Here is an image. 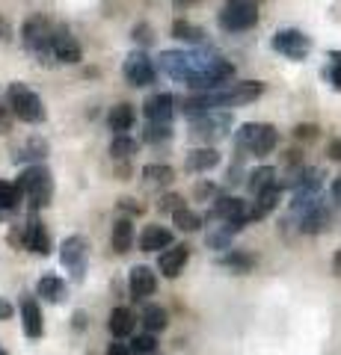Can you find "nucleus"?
<instances>
[{
	"instance_id": "obj_1",
	"label": "nucleus",
	"mask_w": 341,
	"mask_h": 355,
	"mask_svg": "<svg viewBox=\"0 0 341 355\" xmlns=\"http://www.w3.org/2000/svg\"><path fill=\"white\" fill-rule=\"evenodd\" d=\"M160 71L169 74L175 83L190 86L193 92L226 86L235 77V65L208 51H163Z\"/></svg>"
},
{
	"instance_id": "obj_2",
	"label": "nucleus",
	"mask_w": 341,
	"mask_h": 355,
	"mask_svg": "<svg viewBox=\"0 0 341 355\" xmlns=\"http://www.w3.org/2000/svg\"><path fill=\"white\" fill-rule=\"evenodd\" d=\"M264 83L258 80H240V83H226L217 89H205V92H193L181 101L184 116L193 113H208V110H228V107H244L261 98Z\"/></svg>"
},
{
	"instance_id": "obj_3",
	"label": "nucleus",
	"mask_w": 341,
	"mask_h": 355,
	"mask_svg": "<svg viewBox=\"0 0 341 355\" xmlns=\"http://www.w3.org/2000/svg\"><path fill=\"white\" fill-rule=\"evenodd\" d=\"M18 187L24 190V198L30 202L33 214L42 210V207H48L51 198H53V175H51V169L45 163L27 166V169L18 175Z\"/></svg>"
},
{
	"instance_id": "obj_4",
	"label": "nucleus",
	"mask_w": 341,
	"mask_h": 355,
	"mask_svg": "<svg viewBox=\"0 0 341 355\" xmlns=\"http://www.w3.org/2000/svg\"><path fill=\"white\" fill-rule=\"evenodd\" d=\"M53 30L57 27L42 15L27 18L24 27H21V42H24V48L36 62H53Z\"/></svg>"
},
{
	"instance_id": "obj_5",
	"label": "nucleus",
	"mask_w": 341,
	"mask_h": 355,
	"mask_svg": "<svg viewBox=\"0 0 341 355\" xmlns=\"http://www.w3.org/2000/svg\"><path fill=\"white\" fill-rule=\"evenodd\" d=\"M276 142H279V133L273 125H267V121H247V125H240L238 133H235L238 151L256 154V157L270 154L273 148H276Z\"/></svg>"
},
{
	"instance_id": "obj_6",
	"label": "nucleus",
	"mask_w": 341,
	"mask_h": 355,
	"mask_svg": "<svg viewBox=\"0 0 341 355\" xmlns=\"http://www.w3.org/2000/svg\"><path fill=\"white\" fill-rule=\"evenodd\" d=\"M6 104H9V110H13V116L27 121V125H39V121H45V116H48L42 98L33 92L27 83H9Z\"/></svg>"
},
{
	"instance_id": "obj_7",
	"label": "nucleus",
	"mask_w": 341,
	"mask_h": 355,
	"mask_svg": "<svg viewBox=\"0 0 341 355\" xmlns=\"http://www.w3.org/2000/svg\"><path fill=\"white\" fill-rule=\"evenodd\" d=\"M232 130V113L226 110H208V113H193L190 116V137L202 142H217L228 137Z\"/></svg>"
},
{
	"instance_id": "obj_8",
	"label": "nucleus",
	"mask_w": 341,
	"mask_h": 355,
	"mask_svg": "<svg viewBox=\"0 0 341 355\" xmlns=\"http://www.w3.org/2000/svg\"><path fill=\"white\" fill-rule=\"evenodd\" d=\"M217 24L226 33H247L258 24V6L256 0H228V3L219 9Z\"/></svg>"
},
{
	"instance_id": "obj_9",
	"label": "nucleus",
	"mask_w": 341,
	"mask_h": 355,
	"mask_svg": "<svg viewBox=\"0 0 341 355\" xmlns=\"http://www.w3.org/2000/svg\"><path fill=\"white\" fill-rule=\"evenodd\" d=\"M86 252H90V246H86V240L81 234L65 237L60 246V263L72 272L74 282H83V275H86Z\"/></svg>"
},
{
	"instance_id": "obj_10",
	"label": "nucleus",
	"mask_w": 341,
	"mask_h": 355,
	"mask_svg": "<svg viewBox=\"0 0 341 355\" xmlns=\"http://www.w3.org/2000/svg\"><path fill=\"white\" fill-rule=\"evenodd\" d=\"M270 44H273V51L282 53L285 60H306L309 57V51H312V39L306 36L303 30H294V27L279 30Z\"/></svg>"
},
{
	"instance_id": "obj_11",
	"label": "nucleus",
	"mask_w": 341,
	"mask_h": 355,
	"mask_svg": "<svg viewBox=\"0 0 341 355\" xmlns=\"http://www.w3.org/2000/svg\"><path fill=\"white\" fill-rule=\"evenodd\" d=\"M122 74H125V80H128L131 86H151V83L158 80L155 62H151L142 51H134V53H131V57L125 60Z\"/></svg>"
},
{
	"instance_id": "obj_12",
	"label": "nucleus",
	"mask_w": 341,
	"mask_h": 355,
	"mask_svg": "<svg viewBox=\"0 0 341 355\" xmlns=\"http://www.w3.org/2000/svg\"><path fill=\"white\" fill-rule=\"evenodd\" d=\"M297 219V225H300L303 234H321V231L329 228V222H333V214H329V205L324 202V198H317V202L309 207V210H303L300 216H294Z\"/></svg>"
},
{
	"instance_id": "obj_13",
	"label": "nucleus",
	"mask_w": 341,
	"mask_h": 355,
	"mask_svg": "<svg viewBox=\"0 0 341 355\" xmlns=\"http://www.w3.org/2000/svg\"><path fill=\"white\" fill-rule=\"evenodd\" d=\"M142 113H146L149 121L155 125H172V116H175V98L169 92H155L146 98L142 104Z\"/></svg>"
},
{
	"instance_id": "obj_14",
	"label": "nucleus",
	"mask_w": 341,
	"mask_h": 355,
	"mask_svg": "<svg viewBox=\"0 0 341 355\" xmlns=\"http://www.w3.org/2000/svg\"><path fill=\"white\" fill-rule=\"evenodd\" d=\"M187 261H190V246H187V243H178V246H169V249L160 252L158 270H160V275H167V279H178L184 272Z\"/></svg>"
},
{
	"instance_id": "obj_15",
	"label": "nucleus",
	"mask_w": 341,
	"mask_h": 355,
	"mask_svg": "<svg viewBox=\"0 0 341 355\" xmlns=\"http://www.w3.org/2000/svg\"><path fill=\"white\" fill-rule=\"evenodd\" d=\"M208 219H217V222L247 219V222H249V210H247L244 198H238V196H223V198H217L211 210H208Z\"/></svg>"
},
{
	"instance_id": "obj_16",
	"label": "nucleus",
	"mask_w": 341,
	"mask_h": 355,
	"mask_svg": "<svg viewBox=\"0 0 341 355\" xmlns=\"http://www.w3.org/2000/svg\"><path fill=\"white\" fill-rule=\"evenodd\" d=\"M53 60H57V62H69V65L83 60V51H81L78 39H74L65 27L53 30Z\"/></svg>"
},
{
	"instance_id": "obj_17",
	"label": "nucleus",
	"mask_w": 341,
	"mask_h": 355,
	"mask_svg": "<svg viewBox=\"0 0 341 355\" xmlns=\"http://www.w3.org/2000/svg\"><path fill=\"white\" fill-rule=\"evenodd\" d=\"M128 291H131V296L134 299H149V296H155V291H158V275H155V270L151 266H134L131 270V275H128Z\"/></svg>"
},
{
	"instance_id": "obj_18",
	"label": "nucleus",
	"mask_w": 341,
	"mask_h": 355,
	"mask_svg": "<svg viewBox=\"0 0 341 355\" xmlns=\"http://www.w3.org/2000/svg\"><path fill=\"white\" fill-rule=\"evenodd\" d=\"M24 249L33 254H51V234L36 216H30L24 225Z\"/></svg>"
},
{
	"instance_id": "obj_19",
	"label": "nucleus",
	"mask_w": 341,
	"mask_h": 355,
	"mask_svg": "<svg viewBox=\"0 0 341 355\" xmlns=\"http://www.w3.org/2000/svg\"><path fill=\"white\" fill-rule=\"evenodd\" d=\"M21 326H24V335L30 340H39L45 335V320H42V308L36 299H24L21 302Z\"/></svg>"
},
{
	"instance_id": "obj_20",
	"label": "nucleus",
	"mask_w": 341,
	"mask_h": 355,
	"mask_svg": "<svg viewBox=\"0 0 341 355\" xmlns=\"http://www.w3.org/2000/svg\"><path fill=\"white\" fill-rule=\"evenodd\" d=\"M217 263L223 266V270H228V272H238V275H247V272H252L256 270V254H249V252H240V249H228V252H223L217 258Z\"/></svg>"
},
{
	"instance_id": "obj_21",
	"label": "nucleus",
	"mask_w": 341,
	"mask_h": 355,
	"mask_svg": "<svg viewBox=\"0 0 341 355\" xmlns=\"http://www.w3.org/2000/svg\"><path fill=\"white\" fill-rule=\"evenodd\" d=\"M172 246V231L163 225H146L140 234V249L142 252H160Z\"/></svg>"
},
{
	"instance_id": "obj_22",
	"label": "nucleus",
	"mask_w": 341,
	"mask_h": 355,
	"mask_svg": "<svg viewBox=\"0 0 341 355\" xmlns=\"http://www.w3.org/2000/svg\"><path fill=\"white\" fill-rule=\"evenodd\" d=\"M279 198H282V184L270 187V190H264L261 196H256V205L249 207V222H258L267 214H273V210L279 207Z\"/></svg>"
},
{
	"instance_id": "obj_23",
	"label": "nucleus",
	"mask_w": 341,
	"mask_h": 355,
	"mask_svg": "<svg viewBox=\"0 0 341 355\" xmlns=\"http://www.w3.org/2000/svg\"><path fill=\"white\" fill-rule=\"evenodd\" d=\"M184 166H187V172H211L214 166H219V151L211 148V146L196 148V151L187 154Z\"/></svg>"
},
{
	"instance_id": "obj_24",
	"label": "nucleus",
	"mask_w": 341,
	"mask_h": 355,
	"mask_svg": "<svg viewBox=\"0 0 341 355\" xmlns=\"http://www.w3.org/2000/svg\"><path fill=\"white\" fill-rule=\"evenodd\" d=\"M134 121H137V113H134L131 104H116L107 113V128L113 133H128L131 128H134Z\"/></svg>"
},
{
	"instance_id": "obj_25",
	"label": "nucleus",
	"mask_w": 341,
	"mask_h": 355,
	"mask_svg": "<svg viewBox=\"0 0 341 355\" xmlns=\"http://www.w3.org/2000/svg\"><path fill=\"white\" fill-rule=\"evenodd\" d=\"M107 329L113 338H128L131 331H134V314H131V308L119 305L110 311V320H107Z\"/></svg>"
},
{
	"instance_id": "obj_26",
	"label": "nucleus",
	"mask_w": 341,
	"mask_h": 355,
	"mask_svg": "<svg viewBox=\"0 0 341 355\" xmlns=\"http://www.w3.org/2000/svg\"><path fill=\"white\" fill-rule=\"evenodd\" d=\"M21 202H27V198H24V190H21L18 184L0 181V219H6L9 214H13V210H18Z\"/></svg>"
},
{
	"instance_id": "obj_27",
	"label": "nucleus",
	"mask_w": 341,
	"mask_h": 355,
	"mask_svg": "<svg viewBox=\"0 0 341 355\" xmlns=\"http://www.w3.org/2000/svg\"><path fill=\"white\" fill-rule=\"evenodd\" d=\"M276 169L273 166H258V169H252L249 178H247V190L252 196H261L264 190H270V187H276Z\"/></svg>"
},
{
	"instance_id": "obj_28",
	"label": "nucleus",
	"mask_w": 341,
	"mask_h": 355,
	"mask_svg": "<svg viewBox=\"0 0 341 355\" xmlns=\"http://www.w3.org/2000/svg\"><path fill=\"white\" fill-rule=\"evenodd\" d=\"M36 293L45 299V302H63L65 299V282L60 279V275H42L39 284H36Z\"/></svg>"
},
{
	"instance_id": "obj_29",
	"label": "nucleus",
	"mask_w": 341,
	"mask_h": 355,
	"mask_svg": "<svg viewBox=\"0 0 341 355\" xmlns=\"http://www.w3.org/2000/svg\"><path fill=\"white\" fill-rule=\"evenodd\" d=\"M110 243H113V249L119 254L131 252V246H134V225H131V219H116L113 222V234H110Z\"/></svg>"
},
{
	"instance_id": "obj_30",
	"label": "nucleus",
	"mask_w": 341,
	"mask_h": 355,
	"mask_svg": "<svg viewBox=\"0 0 341 355\" xmlns=\"http://www.w3.org/2000/svg\"><path fill=\"white\" fill-rule=\"evenodd\" d=\"M48 157V142L45 139H30L27 146H18L13 160L15 163H42Z\"/></svg>"
},
{
	"instance_id": "obj_31",
	"label": "nucleus",
	"mask_w": 341,
	"mask_h": 355,
	"mask_svg": "<svg viewBox=\"0 0 341 355\" xmlns=\"http://www.w3.org/2000/svg\"><path fill=\"white\" fill-rule=\"evenodd\" d=\"M142 178H146L149 184H172L175 181V172H172V166L167 163H149V166H142Z\"/></svg>"
},
{
	"instance_id": "obj_32",
	"label": "nucleus",
	"mask_w": 341,
	"mask_h": 355,
	"mask_svg": "<svg viewBox=\"0 0 341 355\" xmlns=\"http://www.w3.org/2000/svg\"><path fill=\"white\" fill-rule=\"evenodd\" d=\"M137 139L134 137H128V133H116L113 142H110V154H113L116 160H128L131 154H137Z\"/></svg>"
},
{
	"instance_id": "obj_33",
	"label": "nucleus",
	"mask_w": 341,
	"mask_h": 355,
	"mask_svg": "<svg viewBox=\"0 0 341 355\" xmlns=\"http://www.w3.org/2000/svg\"><path fill=\"white\" fill-rule=\"evenodd\" d=\"M142 326H146V331H163L169 326L167 311L160 305H146V311H142Z\"/></svg>"
},
{
	"instance_id": "obj_34",
	"label": "nucleus",
	"mask_w": 341,
	"mask_h": 355,
	"mask_svg": "<svg viewBox=\"0 0 341 355\" xmlns=\"http://www.w3.org/2000/svg\"><path fill=\"white\" fill-rule=\"evenodd\" d=\"M172 222H175V228H181V231H199L205 219L190 207H178V210H172Z\"/></svg>"
},
{
	"instance_id": "obj_35",
	"label": "nucleus",
	"mask_w": 341,
	"mask_h": 355,
	"mask_svg": "<svg viewBox=\"0 0 341 355\" xmlns=\"http://www.w3.org/2000/svg\"><path fill=\"white\" fill-rule=\"evenodd\" d=\"M172 36H175V39H181V42H190V44L205 42V33L196 27V24H190V21H181V18L172 24Z\"/></svg>"
},
{
	"instance_id": "obj_36",
	"label": "nucleus",
	"mask_w": 341,
	"mask_h": 355,
	"mask_svg": "<svg viewBox=\"0 0 341 355\" xmlns=\"http://www.w3.org/2000/svg\"><path fill=\"white\" fill-rule=\"evenodd\" d=\"M169 137H172V125H155V121H149L146 133H142L146 142H167Z\"/></svg>"
},
{
	"instance_id": "obj_37",
	"label": "nucleus",
	"mask_w": 341,
	"mask_h": 355,
	"mask_svg": "<svg viewBox=\"0 0 341 355\" xmlns=\"http://www.w3.org/2000/svg\"><path fill=\"white\" fill-rule=\"evenodd\" d=\"M131 347H134L137 355H151L155 352V331H146V335H137L131 340Z\"/></svg>"
},
{
	"instance_id": "obj_38",
	"label": "nucleus",
	"mask_w": 341,
	"mask_h": 355,
	"mask_svg": "<svg viewBox=\"0 0 341 355\" xmlns=\"http://www.w3.org/2000/svg\"><path fill=\"white\" fill-rule=\"evenodd\" d=\"M294 137L297 139H315L317 137V125H297L294 128Z\"/></svg>"
},
{
	"instance_id": "obj_39",
	"label": "nucleus",
	"mask_w": 341,
	"mask_h": 355,
	"mask_svg": "<svg viewBox=\"0 0 341 355\" xmlns=\"http://www.w3.org/2000/svg\"><path fill=\"white\" fill-rule=\"evenodd\" d=\"M326 77H329V83H333V86L338 89V92H341V62H333V65H329Z\"/></svg>"
},
{
	"instance_id": "obj_40",
	"label": "nucleus",
	"mask_w": 341,
	"mask_h": 355,
	"mask_svg": "<svg viewBox=\"0 0 341 355\" xmlns=\"http://www.w3.org/2000/svg\"><path fill=\"white\" fill-rule=\"evenodd\" d=\"M107 355H137V352H134V347H128V343H110Z\"/></svg>"
},
{
	"instance_id": "obj_41",
	"label": "nucleus",
	"mask_w": 341,
	"mask_h": 355,
	"mask_svg": "<svg viewBox=\"0 0 341 355\" xmlns=\"http://www.w3.org/2000/svg\"><path fill=\"white\" fill-rule=\"evenodd\" d=\"M178 207H184L181 196H167V198H160V210H178Z\"/></svg>"
},
{
	"instance_id": "obj_42",
	"label": "nucleus",
	"mask_w": 341,
	"mask_h": 355,
	"mask_svg": "<svg viewBox=\"0 0 341 355\" xmlns=\"http://www.w3.org/2000/svg\"><path fill=\"white\" fill-rule=\"evenodd\" d=\"M119 207H122V210H128V214H142V210H146V207H142V205H137L134 202V198H122V202H119Z\"/></svg>"
},
{
	"instance_id": "obj_43",
	"label": "nucleus",
	"mask_w": 341,
	"mask_h": 355,
	"mask_svg": "<svg viewBox=\"0 0 341 355\" xmlns=\"http://www.w3.org/2000/svg\"><path fill=\"white\" fill-rule=\"evenodd\" d=\"M326 154H329L333 160H341V137L329 142V146H326Z\"/></svg>"
},
{
	"instance_id": "obj_44",
	"label": "nucleus",
	"mask_w": 341,
	"mask_h": 355,
	"mask_svg": "<svg viewBox=\"0 0 341 355\" xmlns=\"http://www.w3.org/2000/svg\"><path fill=\"white\" fill-rule=\"evenodd\" d=\"M214 193H217L214 184H199V187H196V196H199V198H211Z\"/></svg>"
},
{
	"instance_id": "obj_45",
	"label": "nucleus",
	"mask_w": 341,
	"mask_h": 355,
	"mask_svg": "<svg viewBox=\"0 0 341 355\" xmlns=\"http://www.w3.org/2000/svg\"><path fill=\"white\" fill-rule=\"evenodd\" d=\"M13 314H15L13 305H9L6 299H0V323H3V320H13Z\"/></svg>"
},
{
	"instance_id": "obj_46",
	"label": "nucleus",
	"mask_w": 341,
	"mask_h": 355,
	"mask_svg": "<svg viewBox=\"0 0 341 355\" xmlns=\"http://www.w3.org/2000/svg\"><path fill=\"white\" fill-rule=\"evenodd\" d=\"M86 326V311H74V329H83Z\"/></svg>"
},
{
	"instance_id": "obj_47",
	"label": "nucleus",
	"mask_w": 341,
	"mask_h": 355,
	"mask_svg": "<svg viewBox=\"0 0 341 355\" xmlns=\"http://www.w3.org/2000/svg\"><path fill=\"white\" fill-rule=\"evenodd\" d=\"M134 33H140V42H142V44H149V42H151V36H149V27H137Z\"/></svg>"
},
{
	"instance_id": "obj_48",
	"label": "nucleus",
	"mask_w": 341,
	"mask_h": 355,
	"mask_svg": "<svg viewBox=\"0 0 341 355\" xmlns=\"http://www.w3.org/2000/svg\"><path fill=\"white\" fill-rule=\"evenodd\" d=\"M333 198H335V202H341V178H335V181H333Z\"/></svg>"
},
{
	"instance_id": "obj_49",
	"label": "nucleus",
	"mask_w": 341,
	"mask_h": 355,
	"mask_svg": "<svg viewBox=\"0 0 341 355\" xmlns=\"http://www.w3.org/2000/svg\"><path fill=\"white\" fill-rule=\"evenodd\" d=\"M333 270H335V275H341V249L335 252V258H333Z\"/></svg>"
},
{
	"instance_id": "obj_50",
	"label": "nucleus",
	"mask_w": 341,
	"mask_h": 355,
	"mask_svg": "<svg viewBox=\"0 0 341 355\" xmlns=\"http://www.w3.org/2000/svg\"><path fill=\"white\" fill-rule=\"evenodd\" d=\"M172 3H175V9H187L190 3H196V0H172Z\"/></svg>"
},
{
	"instance_id": "obj_51",
	"label": "nucleus",
	"mask_w": 341,
	"mask_h": 355,
	"mask_svg": "<svg viewBox=\"0 0 341 355\" xmlns=\"http://www.w3.org/2000/svg\"><path fill=\"white\" fill-rule=\"evenodd\" d=\"M329 60H333V62H341V51H333V53H329Z\"/></svg>"
},
{
	"instance_id": "obj_52",
	"label": "nucleus",
	"mask_w": 341,
	"mask_h": 355,
	"mask_svg": "<svg viewBox=\"0 0 341 355\" xmlns=\"http://www.w3.org/2000/svg\"><path fill=\"white\" fill-rule=\"evenodd\" d=\"M0 355H9V352H6V349H3V347H0Z\"/></svg>"
}]
</instances>
